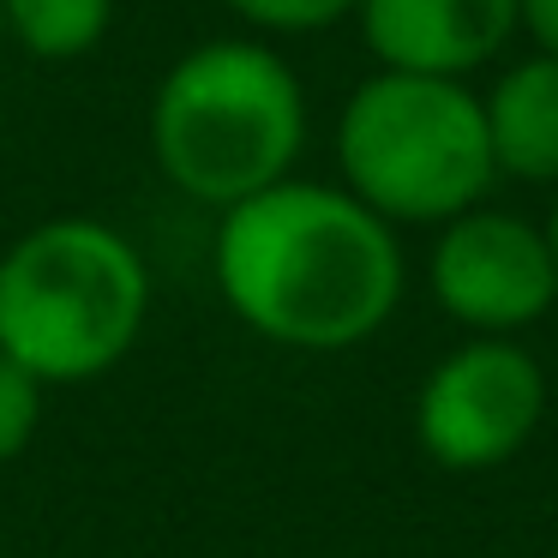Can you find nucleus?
I'll return each mask as SVG.
<instances>
[{"label":"nucleus","mask_w":558,"mask_h":558,"mask_svg":"<svg viewBox=\"0 0 558 558\" xmlns=\"http://www.w3.org/2000/svg\"><path fill=\"white\" fill-rule=\"evenodd\" d=\"M210 282L241 330L294 354H342L397 318L409 258L337 181H289L217 210Z\"/></svg>","instance_id":"1"},{"label":"nucleus","mask_w":558,"mask_h":558,"mask_svg":"<svg viewBox=\"0 0 558 558\" xmlns=\"http://www.w3.org/2000/svg\"><path fill=\"white\" fill-rule=\"evenodd\" d=\"M306 85L265 37H210L174 54L145 109L157 174L205 210L289 181L306 150Z\"/></svg>","instance_id":"2"},{"label":"nucleus","mask_w":558,"mask_h":558,"mask_svg":"<svg viewBox=\"0 0 558 558\" xmlns=\"http://www.w3.org/2000/svg\"><path fill=\"white\" fill-rule=\"evenodd\" d=\"M150 325V265L114 222L49 217L0 253V354L43 390L114 373Z\"/></svg>","instance_id":"3"},{"label":"nucleus","mask_w":558,"mask_h":558,"mask_svg":"<svg viewBox=\"0 0 558 558\" xmlns=\"http://www.w3.org/2000/svg\"><path fill=\"white\" fill-rule=\"evenodd\" d=\"M337 186L390 229H445L486 205L498 174L481 90L373 66L337 114Z\"/></svg>","instance_id":"4"},{"label":"nucleus","mask_w":558,"mask_h":558,"mask_svg":"<svg viewBox=\"0 0 558 558\" xmlns=\"http://www.w3.org/2000/svg\"><path fill=\"white\" fill-rule=\"evenodd\" d=\"M546 421V373L510 337H462L414 385V450L438 474H493L529 450Z\"/></svg>","instance_id":"5"},{"label":"nucleus","mask_w":558,"mask_h":558,"mask_svg":"<svg viewBox=\"0 0 558 558\" xmlns=\"http://www.w3.org/2000/svg\"><path fill=\"white\" fill-rule=\"evenodd\" d=\"M433 301L462 337H510L534 330L558 306V258L546 222L522 210L474 205L433 234Z\"/></svg>","instance_id":"6"},{"label":"nucleus","mask_w":558,"mask_h":558,"mask_svg":"<svg viewBox=\"0 0 558 558\" xmlns=\"http://www.w3.org/2000/svg\"><path fill=\"white\" fill-rule=\"evenodd\" d=\"M354 25L385 73L474 78L517 37V0H361Z\"/></svg>","instance_id":"7"},{"label":"nucleus","mask_w":558,"mask_h":558,"mask_svg":"<svg viewBox=\"0 0 558 558\" xmlns=\"http://www.w3.org/2000/svg\"><path fill=\"white\" fill-rule=\"evenodd\" d=\"M486 150H493L498 181L553 186L558 193V61L553 54H522L493 85L481 90Z\"/></svg>","instance_id":"8"},{"label":"nucleus","mask_w":558,"mask_h":558,"mask_svg":"<svg viewBox=\"0 0 558 558\" xmlns=\"http://www.w3.org/2000/svg\"><path fill=\"white\" fill-rule=\"evenodd\" d=\"M114 0H0V37L43 66H66L102 49Z\"/></svg>","instance_id":"9"},{"label":"nucleus","mask_w":558,"mask_h":558,"mask_svg":"<svg viewBox=\"0 0 558 558\" xmlns=\"http://www.w3.org/2000/svg\"><path fill=\"white\" fill-rule=\"evenodd\" d=\"M222 7L258 37H318V31L354 19L361 0H222Z\"/></svg>","instance_id":"10"},{"label":"nucleus","mask_w":558,"mask_h":558,"mask_svg":"<svg viewBox=\"0 0 558 558\" xmlns=\"http://www.w3.org/2000/svg\"><path fill=\"white\" fill-rule=\"evenodd\" d=\"M43 409H49V390L25 373L19 361L0 354V469L19 462L43 433Z\"/></svg>","instance_id":"11"},{"label":"nucleus","mask_w":558,"mask_h":558,"mask_svg":"<svg viewBox=\"0 0 558 558\" xmlns=\"http://www.w3.org/2000/svg\"><path fill=\"white\" fill-rule=\"evenodd\" d=\"M517 37H529L534 54L558 61V0H517Z\"/></svg>","instance_id":"12"},{"label":"nucleus","mask_w":558,"mask_h":558,"mask_svg":"<svg viewBox=\"0 0 558 558\" xmlns=\"http://www.w3.org/2000/svg\"><path fill=\"white\" fill-rule=\"evenodd\" d=\"M546 241H553V258H558V193H553V210H546Z\"/></svg>","instance_id":"13"}]
</instances>
